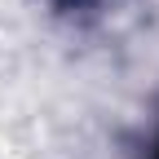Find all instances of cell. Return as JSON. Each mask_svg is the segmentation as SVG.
Listing matches in <instances>:
<instances>
[{
	"label": "cell",
	"instance_id": "obj_1",
	"mask_svg": "<svg viewBox=\"0 0 159 159\" xmlns=\"http://www.w3.org/2000/svg\"><path fill=\"white\" fill-rule=\"evenodd\" d=\"M155 159H159V146H155Z\"/></svg>",
	"mask_w": 159,
	"mask_h": 159
}]
</instances>
